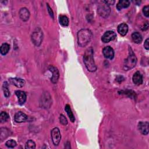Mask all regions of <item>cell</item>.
Returning <instances> with one entry per match:
<instances>
[{"label": "cell", "mask_w": 149, "mask_h": 149, "mask_svg": "<svg viewBox=\"0 0 149 149\" xmlns=\"http://www.w3.org/2000/svg\"><path fill=\"white\" fill-rule=\"evenodd\" d=\"M94 52L92 48H88L83 56V62L87 69L91 72H95L97 70V66L94 61Z\"/></svg>", "instance_id": "1"}, {"label": "cell", "mask_w": 149, "mask_h": 149, "mask_svg": "<svg viewBox=\"0 0 149 149\" xmlns=\"http://www.w3.org/2000/svg\"><path fill=\"white\" fill-rule=\"evenodd\" d=\"M93 37L92 32L88 29H83L77 33V43L81 47L86 46Z\"/></svg>", "instance_id": "2"}, {"label": "cell", "mask_w": 149, "mask_h": 149, "mask_svg": "<svg viewBox=\"0 0 149 149\" xmlns=\"http://www.w3.org/2000/svg\"><path fill=\"white\" fill-rule=\"evenodd\" d=\"M129 49V54L128 56L125 59L123 62V69L125 70H129L133 69L136 65L137 63V58L133 51L132 50L131 48Z\"/></svg>", "instance_id": "3"}, {"label": "cell", "mask_w": 149, "mask_h": 149, "mask_svg": "<svg viewBox=\"0 0 149 149\" xmlns=\"http://www.w3.org/2000/svg\"><path fill=\"white\" fill-rule=\"evenodd\" d=\"M43 39V33L40 27H37L31 34V41L37 47L41 45Z\"/></svg>", "instance_id": "4"}, {"label": "cell", "mask_w": 149, "mask_h": 149, "mask_svg": "<svg viewBox=\"0 0 149 149\" xmlns=\"http://www.w3.org/2000/svg\"><path fill=\"white\" fill-rule=\"evenodd\" d=\"M102 4H100L97 9V12L102 17H108L111 12V9L109 5L105 3L103 1H101Z\"/></svg>", "instance_id": "5"}, {"label": "cell", "mask_w": 149, "mask_h": 149, "mask_svg": "<svg viewBox=\"0 0 149 149\" xmlns=\"http://www.w3.org/2000/svg\"><path fill=\"white\" fill-rule=\"evenodd\" d=\"M51 135L52 142L55 146H58L61 141V132L58 127H54L51 130Z\"/></svg>", "instance_id": "6"}, {"label": "cell", "mask_w": 149, "mask_h": 149, "mask_svg": "<svg viewBox=\"0 0 149 149\" xmlns=\"http://www.w3.org/2000/svg\"><path fill=\"white\" fill-rule=\"evenodd\" d=\"M116 37V34L115 31L112 30H108L104 33L101 37V41L104 43H108L111 41L113 40Z\"/></svg>", "instance_id": "7"}, {"label": "cell", "mask_w": 149, "mask_h": 149, "mask_svg": "<svg viewBox=\"0 0 149 149\" xmlns=\"http://www.w3.org/2000/svg\"><path fill=\"white\" fill-rule=\"evenodd\" d=\"M49 71L52 73V77L51 78V80L52 81V83L55 84L57 83L59 77V71L58 70V69L52 66V65H50L48 68Z\"/></svg>", "instance_id": "8"}, {"label": "cell", "mask_w": 149, "mask_h": 149, "mask_svg": "<svg viewBox=\"0 0 149 149\" xmlns=\"http://www.w3.org/2000/svg\"><path fill=\"white\" fill-rule=\"evenodd\" d=\"M149 123L148 122H139L138 123V129L143 135H147L149 131Z\"/></svg>", "instance_id": "9"}, {"label": "cell", "mask_w": 149, "mask_h": 149, "mask_svg": "<svg viewBox=\"0 0 149 149\" xmlns=\"http://www.w3.org/2000/svg\"><path fill=\"white\" fill-rule=\"evenodd\" d=\"M102 54L104 57L107 59H112L114 57L113 49L110 46L105 47L102 49Z\"/></svg>", "instance_id": "10"}, {"label": "cell", "mask_w": 149, "mask_h": 149, "mask_svg": "<svg viewBox=\"0 0 149 149\" xmlns=\"http://www.w3.org/2000/svg\"><path fill=\"white\" fill-rule=\"evenodd\" d=\"M14 119L16 122L17 123H22L28 120V116L24 113L22 112V111L17 112L14 116Z\"/></svg>", "instance_id": "11"}, {"label": "cell", "mask_w": 149, "mask_h": 149, "mask_svg": "<svg viewBox=\"0 0 149 149\" xmlns=\"http://www.w3.org/2000/svg\"><path fill=\"white\" fill-rule=\"evenodd\" d=\"M19 15L22 20L26 22L29 19L30 14L29 10L26 8H22L19 12Z\"/></svg>", "instance_id": "12"}, {"label": "cell", "mask_w": 149, "mask_h": 149, "mask_svg": "<svg viewBox=\"0 0 149 149\" xmlns=\"http://www.w3.org/2000/svg\"><path fill=\"white\" fill-rule=\"evenodd\" d=\"M15 94L18 98V102L19 104L22 105L24 104L26 100L27 95L24 91L22 90H17L15 91Z\"/></svg>", "instance_id": "13"}, {"label": "cell", "mask_w": 149, "mask_h": 149, "mask_svg": "<svg viewBox=\"0 0 149 149\" xmlns=\"http://www.w3.org/2000/svg\"><path fill=\"white\" fill-rule=\"evenodd\" d=\"M9 81L11 84H12L13 85H14L19 88H21V87H23L25 84L24 80H23L21 78H17V77L10 78L9 79Z\"/></svg>", "instance_id": "14"}, {"label": "cell", "mask_w": 149, "mask_h": 149, "mask_svg": "<svg viewBox=\"0 0 149 149\" xmlns=\"http://www.w3.org/2000/svg\"><path fill=\"white\" fill-rule=\"evenodd\" d=\"M132 80L134 84L140 85L143 83V76L139 71L135 72L132 77Z\"/></svg>", "instance_id": "15"}, {"label": "cell", "mask_w": 149, "mask_h": 149, "mask_svg": "<svg viewBox=\"0 0 149 149\" xmlns=\"http://www.w3.org/2000/svg\"><path fill=\"white\" fill-rule=\"evenodd\" d=\"M118 32L122 36H125L128 31V26L125 23H122L118 26Z\"/></svg>", "instance_id": "16"}, {"label": "cell", "mask_w": 149, "mask_h": 149, "mask_svg": "<svg viewBox=\"0 0 149 149\" xmlns=\"http://www.w3.org/2000/svg\"><path fill=\"white\" fill-rule=\"evenodd\" d=\"M130 2L128 0H120L116 5V9L118 10H120L123 8H127L129 6Z\"/></svg>", "instance_id": "17"}, {"label": "cell", "mask_w": 149, "mask_h": 149, "mask_svg": "<svg viewBox=\"0 0 149 149\" xmlns=\"http://www.w3.org/2000/svg\"><path fill=\"white\" fill-rule=\"evenodd\" d=\"M132 39L133 41L136 44H140L143 41V37L141 34L137 31L132 33Z\"/></svg>", "instance_id": "18"}, {"label": "cell", "mask_w": 149, "mask_h": 149, "mask_svg": "<svg viewBox=\"0 0 149 149\" xmlns=\"http://www.w3.org/2000/svg\"><path fill=\"white\" fill-rule=\"evenodd\" d=\"M65 111L66 112L70 121L72 122H74V120H75V118H74V115L71 110V108H70V107L69 104H66L65 105Z\"/></svg>", "instance_id": "19"}, {"label": "cell", "mask_w": 149, "mask_h": 149, "mask_svg": "<svg viewBox=\"0 0 149 149\" xmlns=\"http://www.w3.org/2000/svg\"><path fill=\"white\" fill-rule=\"evenodd\" d=\"M59 22L60 24L63 26H68L69 24V19L66 16L60 15L59 17Z\"/></svg>", "instance_id": "20"}, {"label": "cell", "mask_w": 149, "mask_h": 149, "mask_svg": "<svg viewBox=\"0 0 149 149\" xmlns=\"http://www.w3.org/2000/svg\"><path fill=\"white\" fill-rule=\"evenodd\" d=\"M10 49V45L8 43H3L1 45L0 48L1 54L3 55H6Z\"/></svg>", "instance_id": "21"}, {"label": "cell", "mask_w": 149, "mask_h": 149, "mask_svg": "<svg viewBox=\"0 0 149 149\" xmlns=\"http://www.w3.org/2000/svg\"><path fill=\"white\" fill-rule=\"evenodd\" d=\"M9 118V115L4 111H2L0 113V122L1 123H3L5 122H6Z\"/></svg>", "instance_id": "22"}, {"label": "cell", "mask_w": 149, "mask_h": 149, "mask_svg": "<svg viewBox=\"0 0 149 149\" xmlns=\"http://www.w3.org/2000/svg\"><path fill=\"white\" fill-rule=\"evenodd\" d=\"M36 148V143L32 140H29L25 144V148L34 149Z\"/></svg>", "instance_id": "23"}, {"label": "cell", "mask_w": 149, "mask_h": 149, "mask_svg": "<svg viewBox=\"0 0 149 149\" xmlns=\"http://www.w3.org/2000/svg\"><path fill=\"white\" fill-rule=\"evenodd\" d=\"M2 88H3V93H4V95L6 97H9L10 96V91L8 89V84H7L6 81H5L3 83Z\"/></svg>", "instance_id": "24"}, {"label": "cell", "mask_w": 149, "mask_h": 149, "mask_svg": "<svg viewBox=\"0 0 149 149\" xmlns=\"http://www.w3.org/2000/svg\"><path fill=\"white\" fill-rule=\"evenodd\" d=\"M17 143L16 142V141H15L13 139H10V140H8L6 143H5V146L8 147V148H14L16 147Z\"/></svg>", "instance_id": "25"}, {"label": "cell", "mask_w": 149, "mask_h": 149, "mask_svg": "<svg viewBox=\"0 0 149 149\" xmlns=\"http://www.w3.org/2000/svg\"><path fill=\"white\" fill-rule=\"evenodd\" d=\"M59 121H60V123L63 125H66L68 124V120L63 114L60 115Z\"/></svg>", "instance_id": "26"}, {"label": "cell", "mask_w": 149, "mask_h": 149, "mask_svg": "<svg viewBox=\"0 0 149 149\" xmlns=\"http://www.w3.org/2000/svg\"><path fill=\"white\" fill-rule=\"evenodd\" d=\"M143 13L146 17H149V5L144 6L143 8Z\"/></svg>", "instance_id": "27"}, {"label": "cell", "mask_w": 149, "mask_h": 149, "mask_svg": "<svg viewBox=\"0 0 149 149\" xmlns=\"http://www.w3.org/2000/svg\"><path fill=\"white\" fill-rule=\"evenodd\" d=\"M47 10H48V12L49 16H51V17L52 19H54V12H53V11H52L51 8L49 6V4H48V3H47Z\"/></svg>", "instance_id": "28"}, {"label": "cell", "mask_w": 149, "mask_h": 149, "mask_svg": "<svg viewBox=\"0 0 149 149\" xmlns=\"http://www.w3.org/2000/svg\"><path fill=\"white\" fill-rule=\"evenodd\" d=\"M148 42H149V39H148V38H147V39L145 40L144 43V47L145 49H147V50H148V49H149Z\"/></svg>", "instance_id": "29"}, {"label": "cell", "mask_w": 149, "mask_h": 149, "mask_svg": "<svg viewBox=\"0 0 149 149\" xmlns=\"http://www.w3.org/2000/svg\"><path fill=\"white\" fill-rule=\"evenodd\" d=\"M103 2L105 3H106L107 5H113L114 3H115V1H114V0H110V1H103Z\"/></svg>", "instance_id": "30"}, {"label": "cell", "mask_w": 149, "mask_h": 149, "mask_svg": "<svg viewBox=\"0 0 149 149\" xmlns=\"http://www.w3.org/2000/svg\"><path fill=\"white\" fill-rule=\"evenodd\" d=\"M148 22H146L145 23H144V24L143 25V26L141 27V30H147V29H148Z\"/></svg>", "instance_id": "31"}]
</instances>
